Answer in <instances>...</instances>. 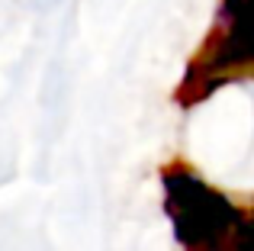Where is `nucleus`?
<instances>
[]
</instances>
